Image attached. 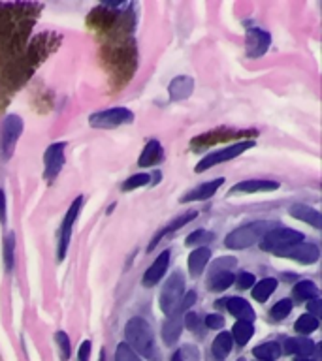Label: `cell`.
<instances>
[{
    "label": "cell",
    "mask_w": 322,
    "mask_h": 361,
    "mask_svg": "<svg viewBox=\"0 0 322 361\" xmlns=\"http://www.w3.org/2000/svg\"><path fill=\"white\" fill-rule=\"evenodd\" d=\"M134 121V113L126 109V107H112V109H104V111L93 113L89 117V124L93 128L112 130L123 124H130Z\"/></svg>",
    "instance_id": "30bf717a"
},
{
    "label": "cell",
    "mask_w": 322,
    "mask_h": 361,
    "mask_svg": "<svg viewBox=\"0 0 322 361\" xmlns=\"http://www.w3.org/2000/svg\"><path fill=\"white\" fill-rule=\"evenodd\" d=\"M230 335L234 343L239 344V346H245L254 335L253 324H249V322H236L234 327H232Z\"/></svg>",
    "instance_id": "f546056e"
},
{
    "label": "cell",
    "mask_w": 322,
    "mask_h": 361,
    "mask_svg": "<svg viewBox=\"0 0 322 361\" xmlns=\"http://www.w3.org/2000/svg\"><path fill=\"white\" fill-rule=\"evenodd\" d=\"M294 329L299 333V335H309V333L316 331L318 329V318L311 314H304L299 316L296 324H294Z\"/></svg>",
    "instance_id": "d6a6232c"
},
{
    "label": "cell",
    "mask_w": 322,
    "mask_h": 361,
    "mask_svg": "<svg viewBox=\"0 0 322 361\" xmlns=\"http://www.w3.org/2000/svg\"><path fill=\"white\" fill-rule=\"evenodd\" d=\"M256 130H234V128H217L211 130V132H205V134L196 135L194 140L191 141L192 151H203V149H209V147L217 145V143H222V141H232V140H242V137H256Z\"/></svg>",
    "instance_id": "8992f818"
},
{
    "label": "cell",
    "mask_w": 322,
    "mask_h": 361,
    "mask_svg": "<svg viewBox=\"0 0 322 361\" xmlns=\"http://www.w3.org/2000/svg\"><path fill=\"white\" fill-rule=\"evenodd\" d=\"M237 288H242V290H247V288L254 286V275L253 273H247V271H243L242 275L237 276Z\"/></svg>",
    "instance_id": "60d3db41"
},
{
    "label": "cell",
    "mask_w": 322,
    "mask_h": 361,
    "mask_svg": "<svg viewBox=\"0 0 322 361\" xmlns=\"http://www.w3.org/2000/svg\"><path fill=\"white\" fill-rule=\"evenodd\" d=\"M87 25L102 42V64L115 90L123 89L138 68L134 28L136 11L129 2H106L90 10Z\"/></svg>",
    "instance_id": "6da1fadb"
},
{
    "label": "cell",
    "mask_w": 322,
    "mask_h": 361,
    "mask_svg": "<svg viewBox=\"0 0 322 361\" xmlns=\"http://www.w3.org/2000/svg\"><path fill=\"white\" fill-rule=\"evenodd\" d=\"M124 337H126V344L136 354L143 355L149 361H160V350L155 341V333L143 318L140 316L130 318L124 327Z\"/></svg>",
    "instance_id": "277c9868"
},
{
    "label": "cell",
    "mask_w": 322,
    "mask_h": 361,
    "mask_svg": "<svg viewBox=\"0 0 322 361\" xmlns=\"http://www.w3.org/2000/svg\"><path fill=\"white\" fill-rule=\"evenodd\" d=\"M281 344L275 343V341H268V343H262L253 348V355L260 361H275L281 355Z\"/></svg>",
    "instance_id": "f1b7e54d"
},
{
    "label": "cell",
    "mask_w": 322,
    "mask_h": 361,
    "mask_svg": "<svg viewBox=\"0 0 322 361\" xmlns=\"http://www.w3.org/2000/svg\"><path fill=\"white\" fill-rule=\"evenodd\" d=\"M226 309L232 316H236L237 322H249L253 324L254 320V310L249 305L247 299L243 298H228L226 299Z\"/></svg>",
    "instance_id": "44dd1931"
},
{
    "label": "cell",
    "mask_w": 322,
    "mask_h": 361,
    "mask_svg": "<svg viewBox=\"0 0 322 361\" xmlns=\"http://www.w3.org/2000/svg\"><path fill=\"white\" fill-rule=\"evenodd\" d=\"M115 361H141V357L126 343H121L115 350Z\"/></svg>",
    "instance_id": "74e56055"
},
{
    "label": "cell",
    "mask_w": 322,
    "mask_h": 361,
    "mask_svg": "<svg viewBox=\"0 0 322 361\" xmlns=\"http://www.w3.org/2000/svg\"><path fill=\"white\" fill-rule=\"evenodd\" d=\"M234 265H236V258H232V256L215 262L208 276V288L211 292H225L236 282V276L232 273Z\"/></svg>",
    "instance_id": "8fae6325"
},
{
    "label": "cell",
    "mask_w": 322,
    "mask_h": 361,
    "mask_svg": "<svg viewBox=\"0 0 322 361\" xmlns=\"http://www.w3.org/2000/svg\"><path fill=\"white\" fill-rule=\"evenodd\" d=\"M279 188V183L277 180H266V179H247L239 180L237 185H234L230 188L232 194H256V192H271Z\"/></svg>",
    "instance_id": "ac0fdd59"
},
{
    "label": "cell",
    "mask_w": 322,
    "mask_h": 361,
    "mask_svg": "<svg viewBox=\"0 0 322 361\" xmlns=\"http://www.w3.org/2000/svg\"><path fill=\"white\" fill-rule=\"evenodd\" d=\"M222 326H225V318L220 314L205 316V327H209V329H220Z\"/></svg>",
    "instance_id": "b9f144b4"
},
{
    "label": "cell",
    "mask_w": 322,
    "mask_h": 361,
    "mask_svg": "<svg viewBox=\"0 0 322 361\" xmlns=\"http://www.w3.org/2000/svg\"><path fill=\"white\" fill-rule=\"evenodd\" d=\"M0 222H6V194L0 188Z\"/></svg>",
    "instance_id": "f6af8a7d"
},
{
    "label": "cell",
    "mask_w": 322,
    "mask_h": 361,
    "mask_svg": "<svg viewBox=\"0 0 322 361\" xmlns=\"http://www.w3.org/2000/svg\"><path fill=\"white\" fill-rule=\"evenodd\" d=\"M62 42V36L53 32H42L36 38L28 42L21 55L13 59L8 64L0 66V111L4 109L16 96V92L21 87L27 85V81L32 78L34 70L42 62L59 49Z\"/></svg>",
    "instance_id": "7a4b0ae2"
},
{
    "label": "cell",
    "mask_w": 322,
    "mask_h": 361,
    "mask_svg": "<svg viewBox=\"0 0 322 361\" xmlns=\"http://www.w3.org/2000/svg\"><path fill=\"white\" fill-rule=\"evenodd\" d=\"M185 295V279H183V273L175 271L172 273L166 284H164L162 292H160V310H162L166 316H172L177 312L181 305V299Z\"/></svg>",
    "instance_id": "52a82bcc"
},
{
    "label": "cell",
    "mask_w": 322,
    "mask_h": 361,
    "mask_svg": "<svg viewBox=\"0 0 322 361\" xmlns=\"http://www.w3.org/2000/svg\"><path fill=\"white\" fill-rule=\"evenodd\" d=\"M225 185V179L219 177V179L209 180V183H203V185L192 188L191 192H186L185 196L181 197V203H189V202H203V200H209L211 196H215V192L219 190L220 186Z\"/></svg>",
    "instance_id": "d6986e66"
},
{
    "label": "cell",
    "mask_w": 322,
    "mask_h": 361,
    "mask_svg": "<svg viewBox=\"0 0 322 361\" xmlns=\"http://www.w3.org/2000/svg\"><path fill=\"white\" fill-rule=\"evenodd\" d=\"M290 310H292V299H281V301H277L273 307H271L270 314L273 320H282V318H287L290 314Z\"/></svg>",
    "instance_id": "836d02e7"
},
{
    "label": "cell",
    "mask_w": 322,
    "mask_h": 361,
    "mask_svg": "<svg viewBox=\"0 0 322 361\" xmlns=\"http://www.w3.org/2000/svg\"><path fill=\"white\" fill-rule=\"evenodd\" d=\"M100 361H106V355H104V352L100 354Z\"/></svg>",
    "instance_id": "c3c4849f"
},
{
    "label": "cell",
    "mask_w": 322,
    "mask_h": 361,
    "mask_svg": "<svg viewBox=\"0 0 322 361\" xmlns=\"http://www.w3.org/2000/svg\"><path fill=\"white\" fill-rule=\"evenodd\" d=\"M294 298L302 301H311L318 298V288L313 281H302L294 286Z\"/></svg>",
    "instance_id": "1f68e13d"
},
{
    "label": "cell",
    "mask_w": 322,
    "mask_h": 361,
    "mask_svg": "<svg viewBox=\"0 0 322 361\" xmlns=\"http://www.w3.org/2000/svg\"><path fill=\"white\" fill-rule=\"evenodd\" d=\"M64 149L66 145L64 143H53L45 149V154H44V164H45V169H44V177L45 180H55L56 175L61 173L62 166H64Z\"/></svg>",
    "instance_id": "2e32d148"
},
{
    "label": "cell",
    "mask_w": 322,
    "mask_h": 361,
    "mask_svg": "<svg viewBox=\"0 0 322 361\" xmlns=\"http://www.w3.org/2000/svg\"><path fill=\"white\" fill-rule=\"evenodd\" d=\"M254 141L253 140H245V141H237L234 145L225 147V149H219V151L209 152L208 157H203L196 166V173H202V171H208L209 168H213V166H219L222 162H228L232 158L239 157L249 149H253Z\"/></svg>",
    "instance_id": "9c48e42d"
},
{
    "label": "cell",
    "mask_w": 322,
    "mask_h": 361,
    "mask_svg": "<svg viewBox=\"0 0 322 361\" xmlns=\"http://www.w3.org/2000/svg\"><path fill=\"white\" fill-rule=\"evenodd\" d=\"M211 259V250L208 247H198L189 254V273L192 276H200L202 271L205 269V265Z\"/></svg>",
    "instance_id": "484cf974"
},
{
    "label": "cell",
    "mask_w": 322,
    "mask_h": 361,
    "mask_svg": "<svg viewBox=\"0 0 322 361\" xmlns=\"http://www.w3.org/2000/svg\"><path fill=\"white\" fill-rule=\"evenodd\" d=\"M213 233L211 231H205V230H196V231H192L191 235L186 237V241L185 245L186 247H194V245H200L202 247L203 243H209V241H213Z\"/></svg>",
    "instance_id": "d590c367"
},
{
    "label": "cell",
    "mask_w": 322,
    "mask_h": 361,
    "mask_svg": "<svg viewBox=\"0 0 322 361\" xmlns=\"http://www.w3.org/2000/svg\"><path fill=\"white\" fill-rule=\"evenodd\" d=\"M83 207V196H78L76 200L72 202L70 209L66 211L64 214V220H62V226H61V233H59V259H64L66 256V250H68V245H70V235H72V226L78 219L79 211Z\"/></svg>",
    "instance_id": "4fadbf2b"
},
{
    "label": "cell",
    "mask_w": 322,
    "mask_h": 361,
    "mask_svg": "<svg viewBox=\"0 0 322 361\" xmlns=\"http://www.w3.org/2000/svg\"><path fill=\"white\" fill-rule=\"evenodd\" d=\"M162 158V145L157 140H151L147 141L145 147H143V151H141L140 158H138V166L140 168H151V166H157Z\"/></svg>",
    "instance_id": "cb8c5ba5"
},
{
    "label": "cell",
    "mask_w": 322,
    "mask_h": 361,
    "mask_svg": "<svg viewBox=\"0 0 322 361\" xmlns=\"http://www.w3.org/2000/svg\"><path fill=\"white\" fill-rule=\"evenodd\" d=\"M285 352L294 354L298 357H309L315 352V343L307 337H294L285 341Z\"/></svg>",
    "instance_id": "4316f807"
},
{
    "label": "cell",
    "mask_w": 322,
    "mask_h": 361,
    "mask_svg": "<svg viewBox=\"0 0 322 361\" xmlns=\"http://www.w3.org/2000/svg\"><path fill=\"white\" fill-rule=\"evenodd\" d=\"M21 134L23 118H19L17 115H6L2 124H0V151H2V158L8 160L13 154Z\"/></svg>",
    "instance_id": "7c38bea8"
},
{
    "label": "cell",
    "mask_w": 322,
    "mask_h": 361,
    "mask_svg": "<svg viewBox=\"0 0 322 361\" xmlns=\"http://www.w3.org/2000/svg\"><path fill=\"white\" fill-rule=\"evenodd\" d=\"M304 241V233L302 231L290 230V228H273L271 231H268L262 241H260V247L266 252L277 254L282 248L290 247V245H296V243Z\"/></svg>",
    "instance_id": "ba28073f"
},
{
    "label": "cell",
    "mask_w": 322,
    "mask_h": 361,
    "mask_svg": "<svg viewBox=\"0 0 322 361\" xmlns=\"http://www.w3.org/2000/svg\"><path fill=\"white\" fill-rule=\"evenodd\" d=\"M181 331H183V312H175V314L168 316V320L164 322L162 326V338L164 343L168 346H174L177 343V338L181 337Z\"/></svg>",
    "instance_id": "7402d4cb"
},
{
    "label": "cell",
    "mask_w": 322,
    "mask_h": 361,
    "mask_svg": "<svg viewBox=\"0 0 322 361\" xmlns=\"http://www.w3.org/2000/svg\"><path fill=\"white\" fill-rule=\"evenodd\" d=\"M168 265H169V250H164L157 256V259L149 265V269L143 273V286L151 288V286H157L158 282L162 281V276L166 275V271H168Z\"/></svg>",
    "instance_id": "e0dca14e"
},
{
    "label": "cell",
    "mask_w": 322,
    "mask_h": 361,
    "mask_svg": "<svg viewBox=\"0 0 322 361\" xmlns=\"http://www.w3.org/2000/svg\"><path fill=\"white\" fill-rule=\"evenodd\" d=\"M277 290V279H262L260 282H254L253 298L260 303H264L270 299V295Z\"/></svg>",
    "instance_id": "4dcf8cb0"
},
{
    "label": "cell",
    "mask_w": 322,
    "mask_h": 361,
    "mask_svg": "<svg viewBox=\"0 0 322 361\" xmlns=\"http://www.w3.org/2000/svg\"><path fill=\"white\" fill-rule=\"evenodd\" d=\"M55 341L59 344V352H61V360L68 361L70 360V338L64 331L55 333Z\"/></svg>",
    "instance_id": "f35d334b"
},
{
    "label": "cell",
    "mask_w": 322,
    "mask_h": 361,
    "mask_svg": "<svg viewBox=\"0 0 322 361\" xmlns=\"http://www.w3.org/2000/svg\"><path fill=\"white\" fill-rule=\"evenodd\" d=\"M294 361H315V360H313V357H296Z\"/></svg>",
    "instance_id": "7dc6e473"
},
{
    "label": "cell",
    "mask_w": 322,
    "mask_h": 361,
    "mask_svg": "<svg viewBox=\"0 0 322 361\" xmlns=\"http://www.w3.org/2000/svg\"><path fill=\"white\" fill-rule=\"evenodd\" d=\"M42 8L36 2H0V66L25 51Z\"/></svg>",
    "instance_id": "3957f363"
},
{
    "label": "cell",
    "mask_w": 322,
    "mask_h": 361,
    "mask_svg": "<svg viewBox=\"0 0 322 361\" xmlns=\"http://www.w3.org/2000/svg\"><path fill=\"white\" fill-rule=\"evenodd\" d=\"M78 360L79 361L90 360V341H83V343H81V346H79V352H78Z\"/></svg>",
    "instance_id": "7bdbcfd3"
},
{
    "label": "cell",
    "mask_w": 322,
    "mask_h": 361,
    "mask_svg": "<svg viewBox=\"0 0 322 361\" xmlns=\"http://www.w3.org/2000/svg\"><path fill=\"white\" fill-rule=\"evenodd\" d=\"M13 247H16V237L13 233H8L4 237V265L6 271H11L13 267Z\"/></svg>",
    "instance_id": "8d00e7d4"
},
{
    "label": "cell",
    "mask_w": 322,
    "mask_h": 361,
    "mask_svg": "<svg viewBox=\"0 0 322 361\" xmlns=\"http://www.w3.org/2000/svg\"><path fill=\"white\" fill-rule=\"evenodd\" d=\"M271 36L262 28H249L245 34V51L249 59H258L266 55V51L270 49Z\"/></svg>",
    "instance_id": "9a60e30c"
},
{
    "label": "cell",
    "mask_w": 322,
    "mask_h": 361,
    "mask_svg": "<svg viewBox=\"0 0 322 361\" xmlns=\"http://www.w3.org/2000/svg\"><path fill=\"white\" fill-rule=\"evenodd\" d=\"M237 361H247V360H237Z\"/></svg>",
    "instance_id": "681fc988"
},
{
    "label": "cell",
    "mask_w": 322,
    "mask_h": 361,
    "mask_svg": "<svg viewBox=\"0 0 322 361\" xmlns=\"http://www.w3.org/2000/svg\"><path fill=\"white\" fill-rule=\"evenodd\" d=\"M275 256H281V258H290V259H296L299 264H315L321 252H318V247L313 245V243H296V245H290V247L282 248Z\"/></svg>",
    "instance_id": "5bb4252c"
},
{
    "label": "cell",
    "mask_w": 322,
    "mask_h": 361,
    "mask_svg": "<svg viewBox=\"0 0 322 361\" xmlns=\"http://www.w3.org/2000/svg\"><path fill=\"white\" fill-rule=\"evenodd\" d=\"M194 90V81L189 75H177L175 79H172V83L168 85L169 98L174 102H181L189 98Z\"/></svg>",
    "instance_id": "603a6c76"
},
{
    "label": "cell",
    "mask_w": 322,
    "mask_h": 361,
    "mask_svg": "<svg viewBox=\"0 0 322 361\" xmlns=\"http://www.w3.org/2000/svg\"><path fill=\"white\" fill-rule=\"evenodd\" d=\"M279 224L271 222V220H258V222H251V224L239 226L237 230L228 233L225 239V245L230 250H243V248L253 247L254 243H258L262 237L277 228Z\"/></svg>",
    "instance_id": "5b68a950"
},
{
    "label": "cell",
    "mask_w": 322,
    "mask_h": 361,
    "mask_svg": "<svg viewBox=\"0 0 322 361\" xmlns=\"http://www.w3.org/2000/svg\"><path fill=\"white\" fill-rule=\"evenodd\" d=\"M183 326H186V329H191L192 333L196 335H203L200 329H202V322H200V316L194 314V312H185L183 314Z\"/></svg>",
    "instance_id": "ab89813d"
},
{
    "label": "cell",
    "mask_w": 322,
    "mask_h": 361,
    "mask_svg": "<svg viewBox=\"0 0 322 361\" xmlns=\"http://www.w3.org/2000/svg\"><path fill=\"white\" fill-rule=\"evenodd\" d=\"M232 348H234V341H232V335L228 331L219 333L213 341V346H211V352H213L215 360L225 361L226 355L230 354Z\"/></svg>",
    "instance_id": "83f0119b"
},
{
    "label": "cell",
    "mask_w": 322,
    "mask_h": 361,
    "mask_svg": "<svg viewBox=\"0 0 322 361\" xmlns=\"http://www.w3.org/2000/svg\"><path fill=\"white\" fill-rule=\"evenodd\" d=\"M196 216H198L196 211H186L185 214H181V216H177L175 220H172L169 224H166V228H162V230L158 231L157 235L153 237L151 243H149V247H147V250H149V252H151V250H155V247H157L158 243L162 241V237H166V235H169V233H174V231L181 230L183 226H186L189 222H192V220L196 219Z\"/></svg>",
    "instance_id": "ffe728a7"
},
{
    "label": "cell",
    "mask_w": 322,
    "mask_h": 361,
    "mask_svg": "<svg viewBox=\"0 0 322 361\" xmlns=\"http://www.w3.org/2000/svg\"><path fill=\"white\" fill-rule=\"evenodd\" d=\"M149 180H151V175H147V173L132 175V177H129V179L124 180L123 185H121V190L123 192L136 190V188H140V186L149 185Z\"/></svg>",
    "instance_id": "e575fe53"
},
{
    "label": "cell",
    "mask_w": 322,
    "mask_h": 361,
    "mask_svg": "<svg viewBox=\"0 0 322 361\" xmlns=\"http://www.w3.org/2000/svg\"><path fill=\"white\" fill-rule=\"evenodd\" d=\"M172 361H185L183 360V352H181V350H177V352L172 355Z\"/></svg>",
    "instance_id": "bcb514c9"
},
{
    "label": "cell",
    "mask_w": 322,
    "mask_h": 361,
    "mask_svg": "<svg viewBox=\"0 0 322 361\" xmlns=\"http://www.w3.org/2000/svg\"><path fill=\"white\" fill-rule=\"evenodd\" d=\"M290 214H292L294 219L302 220V222H307L309 226L316 228V230H321L322 228V216L321 213L316 211V209L309 207V205H304V203H296L290 207Z\"/></svg>",
    "instance_id": "d4e9b609"
},
{
    "label": "cell",
    "mask_w": 322,
    "mask_h": 361,
    "mask_svg": "<svg viewBox=\"0 0 322 361\" xmlns=\"http://www.w3.org/2000/svg\"><path fill=\"white\" fill-rule=\"evenodd\" d=\"M307 314L315 316V318L321 316V301L318 299H311L309 303H307Z\"/></svg>",
    "instance_id": "ee69618b"
}]
</instances>
